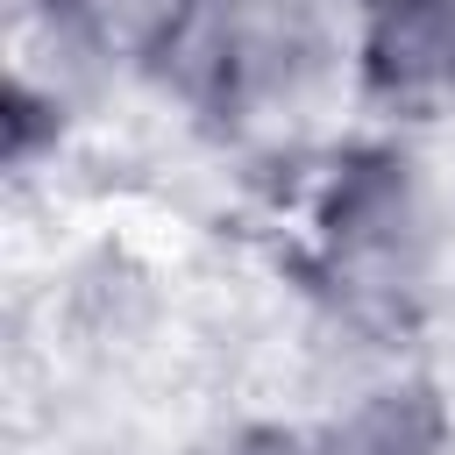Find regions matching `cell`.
<instances>
[{"instance_id": "cell-3", "label": "cell", "mask_w": 455, "mask_h": 455, "mask_svg": "<svg viewBox=\"0 0 455 455\" xmlns=\"http://www.w3.org/2000/svg\"><path fill=\"white\" fill-rule=\"evenodd\" d=\"M355 71L384 107H455V0H348Z\"/></svg>"}, {"instance_id": "cell-4", "label": "cell", "mask_w": 455, "mask_h": 455, "mask_svg": "<svg viewBox=\"0 0 455 455\" xmlns=\"http://www.w3.org/2000/svg\"><path fill=\"white\" fill-rule=\"evenodd\" d=\"M43 14V36L78 71H121V64H164L178 43L192 0H28Z\"/></svg>"}, {"instance_id": "cell-1", "label": "cell", "mask_w": 455, "mask_h": 455, "mask_svg": "<svg viewBox=\"0 0 455 455\" xmlns=\"http://www.w3.org/2000/svg\"><path fill=\"white\" fill-rule=\"evenodd\" d=\"M348 0H192L164 50V85L228 135H270L341 78L355 57Z\"/></svg>"}, {"instance_id": "cell-5", "label": "cell", "mask_w": 455, "mask_h": 455, "mask_svg": "<svg viewBox=\"0 0 455 455\" xmlns=\"http://www.w3.org/2000/svg\"><path fill=\"white\" fill-rule=\"evenodd\" d=\"M306 455H448V412L427 384H384L334 412Z\"/></svg>"}, {"instance_id": "cell-2", "label": "cell", "mask_w": 455, "mask_h": 455, "mask_svg": "<svg viewBox=\"0 0 455 455\" xmlns=\"http://www.w3.org/2000/svg\"><path fill=\"white\" fill-rule=\"evenodd\" d=\"M441 270V213L412 156L355 149L327 171L313 206V291L363 334L419 327Z\"/></svg>"}]
</instances>
